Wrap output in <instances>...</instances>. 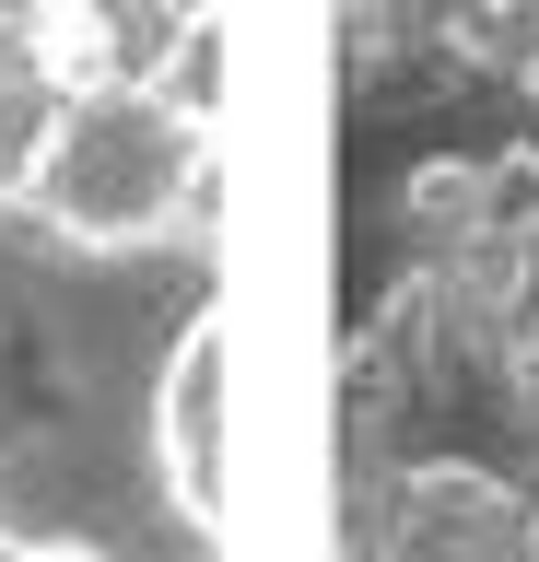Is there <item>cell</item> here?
Masks as SVG:
<instances>
[{"instance_id": "obj_1", "label": "cell", "mask_w": 539, "mask_h": 562, "mask_svg": "<svg viewBox=\"0 0 539 562\" xmlns=\"http://www.w3.org/2000/svg\"><path fill=\"white\" fill-rule=\"evenodd\" d=\"M223 223V117L177 82H82L47 130L12 235L47 258H165Z\"/></svg>"}, {"instance_id": "obj_2", "label": "cell", "mask_w": 539, "mask_h": 562, "mask_svg": "<svg viewBox=\"0 0 539 562\" xmlns=\"http://www.w3.org/2000/svg\"><path fill=\"white\" fill-rule=\"evenodd\" d=\"M223 457H235V328L223 305H188L153 351V504L223 551Z\"/></svg>"}, {"instance_id": "obj_3", "label": "cell", "mask_w": 539, "mask_h": 562, "mask_svg": "<svg viewBox=\"0 0 539 562\" xmlns=\"http://www.w3.org/2000/svg\"><path fill=\"white\" fill-rule=\"evenodd\" d=\"M59 105H71V82L36 59V35H24V12L0 0V223L24 211V176H36L47 130H59Z\"/></svg>"}, {"instance_id": "obj_4", "label": "cell", "mask_w": 539, "mask_h": 562, "mask_svg": "<svg viewBox=\"0 0 539 562\" xmlns=\"http://www.w3.org/2000/svg\"><path fill=\"white\" fill-rule=\"evenodd\" d=\"M469 200H481V153H423L398 176V235L411 258H458L469 246Z\"/></svg>"}, {"instance_id": "obj_5", "label": "cell", "mask_w": 539, "mask_h": 562, "mask_svg": "<svg viewBox=\"0 0 539 562\" xmlns=\"http://www.w3.org/2000/svg\"><path fill=\"white\" fill-rule=\"evenodd\" d=\"M340 59H352L363 82L411 70V59H423V47H411V12H398V0H340Z\"/></svg>"}, {"instance_id": "obj_6", "label": "cell", "mask_w": 539, "mask_h": 562, "mask_svg": "<svg viewBox=\"0 0 539 562\" xmlns=\"http://www.w3.org/2000/svg\"><path fill=\"white\" fill-rule=\"evenodd\" d=\"M24 562H117V551H106V539H82V527H36V551H24Z\"/></svg>"}, {"instance_id": "obj_7", "label": "cell", "mask_w": 539, "mask_h": 562, "mask_svg": "<svg viewBox=\"0 0 539 562\" xmlns=\"http://www.w3.org/2000/svg\"><path fill=\"white\" fill-rule=\"evenodd\" d=\"M24 551H36V527H24V516H0V562H24Z\"/></svg>"}, {"instance_id": "obj_8", "label": "cell", "mask_w": 539, "mask_h": 562, "mask_svg": "<svg viewBox=\"0 0 539 562\" xmlns=\"http://www.w3.org/2000/svg\"><path fill=\"white\" fill-rule=\"evenodd\" d=\"M0 457H12V340H0Z\"/></svg>"}]
</instances>
